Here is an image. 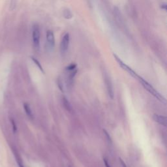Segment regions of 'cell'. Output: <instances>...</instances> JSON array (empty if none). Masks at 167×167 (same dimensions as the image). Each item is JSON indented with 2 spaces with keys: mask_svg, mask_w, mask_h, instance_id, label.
Masks as SVG:
<instances>
[{
  "mask_svg": "<svg viewBox=\"0 0 167 167\" xmlns=\"http://www.w3.org/2000/svg\"><path fill=\"white\" fill-rule=\"evenodd\" d=\"M138 79L139 80L140 82L142 84V85L144 86V88H145L148 91H149L151 95H153L155 98H157L158 100H159V101H161L162 103H166L165 99L163 97V96L160 94H159V93L157 91L155 90L154 88L151 85H150L149 83H148L147 81H146L145 80H144L142 78L140 77V76H139Z\"/></svg>",
  "mask_w": 167,
  "mask_h": 167,
  "instance_id": "6da1fadb",
  "label": "cell"
},
{
  "mask_svg": "<svg viewBox=\"0 0 167 167\" xmlns=\"http://www.w3.org/2000/svg\"><path fill=\"white\" fill-rule=\"evenodd\" d=\"M33 42L36 49H39L40 46V29L38 25H33L32 29Z\"/></svg>",
  "mask_w": 167,
  "mask_h": 167,
  "instance_id": "7a4b0ae2",
  "label": "cell"
},
{
  "mask_svg": "<svg viewBox=\"0 0 167 167\" xmlns=\"http://www.w3.org/2000/svg\"><path fill=\"white\" fill-rule=\"evenodd\" d=\"M114 56L115 58V59H116V61L118 62V64L119 65H120L121 67V68H123L124 70H125L126 71L128 72L130 75H131V76H133V77H135L136 78V79H138V77H139V75H137V74L133 70L131 67H129L128 65H126L125 64H124V63L122 61L121 59L119 58L116 55H115L114 54Z\"/></svg>",
  "mask_w": 167,
  "mask_h": 167,
  "instance_id": "3957f363",
  "label": "cell"
},
{
  "mask_svg": "<svg viewBox=\"0 0 167 167\" xmlns=\"http://www.w3.org/2000/svg\"><path fill=\"white\" fill-rule=\"evenodd\" d=\"M69 44V33H66V34L63 37L61 45H60V49L61 52L62 54H64L66 53V52L67 51Z\"/></svg>",
  "mask_w": 167,
  "mask_h": 167,
  "instance_id": "277c9868",
  "label": "cell"
},
{
  "mask_svg": "<svg viewBox=\"0 0 167 167\" xmlns=\"http://www.w3.org/2000/svg\"><path fill=\"white\" fill-rule=\"evenodd\" d=\"M46 40L48 45H49L50 48H53L55 44V38H54V33L49 30L46 32Z\"/></svg>",
  "mask_w": 167,
  "mask_h": 167,
  "instance_id": "5b68a950",
  "label": "cell"
},
{
  "mask_svg": "<svg viewBox=\"0 0 167 167\" xmlns=\"http://www.w3.org/2000/svg\"><path fill=\"white\" fill-rule=\"evenodd\" d=\"M153 118L155 121L163 126H166V118L164 116H160L158 114H154Z\"/></svg>",
  "mask_w": 167,
  "mask_h": 167,
  "instance_id": "8992f818",
  "label": "cell"
},
{
  "mask_svg": "<svg viewBox=\"0 0 167 167\" xmlns=\"http://www.w3.org/2000/svg\"><path fill=\"white\" fill-rule=\"evenodd\" d=\"M24 108L25 113H26V114L28 115V116H29L30 118H33V113H32L31 109L28 103L24 104Z\"/></svg>",
  "mask_w": 167,
  "mask_h": 167,
  "instance_id": "52a82bcc",
  "label": "cell"
},
{
  "mask_svg": "<svg viewBox=\"0 0 167 167\" xmlns=\"http://www.w3.org/2000/svg\"><path fill=\"white\" fill-rule=\"evenodd\" d=\"M106 83H107V88H108V91H109V96L111 99H113L114 98V92H113V90H112V84H111V82L109 80L106 81Z\"/></svg>",
  "mask_w": 167,
  "mask_h": 167,
  "instance_id": "ba28073f",
  "label": "cell"
},
{
  "mask_svg": "<svg viewBox=\"0 0 167 167\" xmlns=\"http://www.w3.org/2000/svg\"><path fill=\"white\" fill-rule=\"evenodd\" d=\"M63 102H64V106L65 107L67 110H69V111H70V110H71V106H70V103H69V102L68 101V100L65 97L63 98Z\"/></svg>",
  "mask_w": 167,
  "mask_h": 167,
  "instance_id": "9c48e42d",
  "label": "cell"
},
{
  "mask_svg": "<svg viewBox=\"0 0 167 167\" xmlns=\"http://www.w3.org/2000/svg\"><path fill=\"white\" fill-rule=\"evenodd\" d=\"M31 58L32 59V60L33 61V62H34V63H35V65H36L37 66V67H39V69H40V70H41V71H42V72H43V73H44V70H43V67H42L41 65H40V63H39V61L37 60V59H35V58H33V57H31Z\"/></svg>",
  "mask_w": 167,
  "mask_h": 167,
  "instance_id": "30bf717a",
  "label": "cell"
},
{
  "mask_svg": "<svg viewBox=\"0 0 167 167\" xmlns=\"http://www.w3.org/2000/svg\"><path fill=\"white\" fill-rule=\"evenodd\" d=\"M11 123H12V125H13V131H14V133H16L17 128H16V124H15V122H14V120H11Z\"/></svg>",
  "mask_w": 167,
  "mask_h": 167,
  "instance_id": "8fae6325",
  "label": "cell"
},
{
  "mask_svg": "<svg viewBox=\"0 0 167 167\" xmlns=\"http://www.w3.org/2000/svg\"><path fill=\"white\" fill-rule=\"evenodd\" d=\"M76 64H71V65H70L69 66H68L67 67V69L69 70H73L76 68Z\"/></svg>",
  "mask_w": 167,
  "mask_h": 167,
  "instance_id": "7c38bea8",
  "label": "cell"
},
{
  "mask_svg": "<svg viewBox=\"0 0 167 167\" xmlns=\"http://www.w3.org/2000/svg\"><path fill=\"white\" fill-rule=\"evenodd\" d=\"M162 6H161V8L162 9H165V10H166V3H163V5H161Z\"/></svg>",
  "mask_w": 167,
  "mask_h": 167,
  "instance_id": "4fadbf2b",
  "label": "cell"
}]
</instances>
